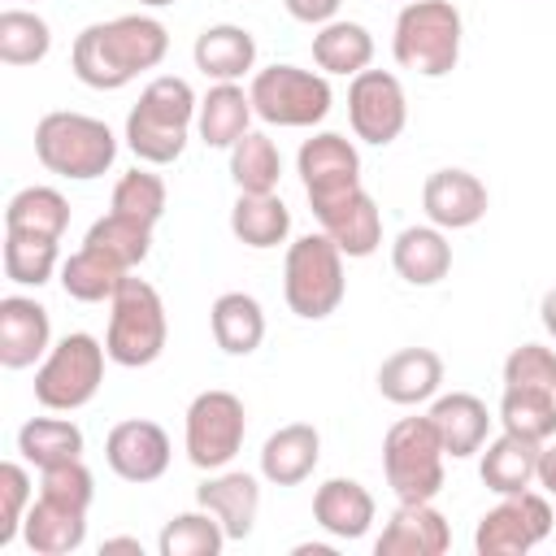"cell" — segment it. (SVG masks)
Segmentation results:
<instances>
[{
  "instance_id": "6da1fadb",
  "label": "cell",
  "mask_w": 556,
  "mask_h": 556,
  "mask_svg": "<svg viewBox=\"0 0 556 556\" xmlns=\"http://www.w3.org/2000/svg\"><path fill=\"white\" fill-rule=\"evenodd\" d=\"M169 52V30L148 13H122L113 22H91L70 48V70L91 91H122L143 70H156Z\"/></svg>"
},
{
  "instance_id": "7a4b0ae2",
  "label": "cell",
  "mask_w": 556,
  "mask_h": 556,
  "mask_svg": "<svg viewBox=\"0 0 556 556\" xmlns=\"http://www.w3.org/2000/svg\"><path fill=\"white\" fill-rule=\"evenodd\" d=\"M195 113H200V100L191 83L161 74L139 91V104L126 113V148L148 165H169L182 156Z\"/></svg>"
},
{
  "instance_id": "3957f363",
  "label": "cell",
  "mask_w": 556,
  "mask_h": 556,
  "mask_svg": "<svg viewBox=\"0 0 556 556\" xmlns=\"http://www.w3.org/2000/svg\"><path fill=\"white\" fill-rule=\"evenodd\" d=\"M460 9L452 0H408L395 17L391 52L400 70L421 78H443L460 61Z\"/></svg>"
},
{
  "instance_id": "277c9868",
  "label": "cell",
  "mask_w": 556,
  "mask_h": 556,
  "mask_svg": "<svg viewBox=\"0 0 556 556\" xmlns=\"http://www.w3.org/2000/svg\"><path fill=\"white\" fill-rule=\"evenodd\" d=\"M35 156L48 174L87 182V178H100L104 169H113L117 139L100 117L56 109V113H43L35 126Z\"/></svg>"
},
{
  "instance_id": "5b68a950",
  "label": "cell",
  "mask_w": 556,
  "mask_h": 556,
  "mask_svg": "<svg viewBox=\"0 0 556 556\" xmlns=\"http://www.w3.org/2000/svg\"><path fill=\"white\" fill-rule=\"evenodd\" d=\"M165 339H169V321L161 291L130 274L109 300V330H104L109 361L126 369H143L165 352Z\"/></svg>"
},
{
  "instance_id": "8992f818",
  "label": "cell",
  "mask_w": 556,
  "mask_h": 556,
  "mask_svg": "<svg viewBox=\"0 0 556 556\" xmlns=\"http://www.w3.org/2000/svg\"><path fill=\"white\" fill-rule=\"evenodd\" d=\"M348 278H343V252L339 243L321 230V235H304L287 248V265H282V295L287 308L304 321H321L343 304Z\"/></svg>"
},
{
  "instance_id": "52a82bcc",
  "label": "cell",
  "mask_w": 556,
  "mask_h": 556,
  "mask_svg": "<svg viewBox=\"0 0 556 556\" xmlns=\"http://www.w3.org/2000/svg\"><path fill=\"white\" fill-rule=\"evenodd\" d=\"M104 343L87 330L65 334L61 343L48 348V356L35 369V400L52 413H74L96 400L104 382Z\"/></svg>"
},
{
  "instance_id": "ba28073f",
  "label": "cell",
  "mask_w": 556,
  "mask_h": 556,
  "mask_svg": "<svg viewBox=\"0 0 556 556\" xmlns=\"http://www.w3.org/2000/svg\"><path fill=\"white\" fill-rule=\"evenodd\" d=\"M443 443L430 417H400L382 439V473L395 500L421 504L443 491Z\"/></svg>"
},
{
  "instance_id": "9c48e42d",
  "label": "cell",
  "mask_w": 556,
  "mask_h": 556,
  "mask_svg": "<svg viewBox=\"0 0 556 556\" xmlns=\"http://www.w3.org/2000/svg\"><path fill=\"white\" fill-rule=\"evenodd\" d=\"M248 96H252V109H256L261 122L291 126V130L326 122L330 100H334L326 74L300 70V65H265V70H256Z\"/></svg>"
},
{
  "instance_id": "30bf717a",
  "label": "cell",
  "mask_w": 556,
  "mask_h": 556,
  "mask_svg": "<svg viewBox=\"0 0 556 556\" xmlns=\"http://www.w3.org/2000/svg\"><path fill=\"white\" fill-rule=\"evenodd\" d=\"M243 434H248V413H243V400L235 391H200L191 404H187V430H182V443H187V460L204 473L213 469H226L239 447H243Z\"/></svg>"
},
{
  "instance_id": "8fae6325",
  "label": "cell",
  "mask_w": 556,
  "mask_h": 556,
  "mask_svg": "<svg viewBox=\"0 0 556 556\" xmlns=\"http://www.w3.org/2000/svg\"><path fill=\"white\" fill-rule=\"evenodd\" d=\"M552 534V504L539 491L500 495L495 508L478 517L473 552L478 556H526Z\"/></svg>"
},
{
  "instance_id": "7c38bea8",
  "label": "cell",
  "mask_w": 556,
  "mask_h": 556,
  "mask_svg": "<svg viewBox=\"0 0 556 556\" xmlns=\"http://www.w3.org/2000/svg\"><path fill=\"white\" fill-rule=\"evenodd\" d=\"M348 122H352V135L374 148L395 143L400 130L408 126V100L400 78L387 70H361L348 83Z\"/></svg>"
},
{
  "instance_id": "4fadbf2b",
  "label": "cell",
  "mask_w": 556,
  "mask_h": 556,
  "mask_svg": "<svg viewBox=\"0 0 556 556\" xmlns=\"http://www.w3.org/2000/svg\"><path fill=\"white\" fill-rule=\"evenodd\" d=\"M295 169H300V182L313 208L361 187V152L352 148V139L334 130H317L313 139H304L295 152Z\"/></svg>"
},
{
  "instance_id": "5bb4252c",
  "label": "cell",
  "mask_w": 556,
  "mask_h": 556,
  "mask_svg": "<svg viewBox=\"0 0 556 556\" xmlns=\"http://www.w3.org/2000/svg\"><path fill=\"white\" fill-rule=\"evenodd\" d=\"M104 460L122 482H156L169 469V434L148 417L117 421L104 439Z\"/></svg>"
},
{
  "instance_id": "9a60e30c",
  "label": "cell",
  "mask_w": 556,
  "mask_h": 556,
  "mask_svg": "<svg viewBox=\"0 0 556 556\" xmlns=\"http://www.w3.org/2000/svg\"><path fill=\"white\" fill-rule=\"evenodd\" d=\"M486 182L469 169H434L421 182V208L439 230H469L486 217Z\"/></svg>"
},
{
  "instance_id": "2e32d148",
  "label": "cell",
  "mask_w": 556,
  "mask_h": 556,
  "mask_svg": "<svg viewBox=\"0 0 556 556\" xmlns=\"http://www.w3.org/2000/svg\"><path fill=\"white\" fill-rule=\"evenodd\" d=\"M313 217L321 222V230L339 243L343 256L361 261V256H374L378 243H382V213L374 204V195L365 187H352L348 195L313 208Z\"/></svg>"
},
{
  "instance_id": "e0dca14e",
  "label": "cell",
  "mask_w": 556,
  "mask_h": 556,
  "mask_svg": "<svg viewBox=\"0 0 556 556\" xmlns=\"http://www.w3.org/2000/svg\"><path fill=\"white\" fill-rule=\"evenodd\" d=\"M52 348V321L48 308L30 295H4L0 300V365L4 369H30Z\"/></svg>"
},
{
  "instance_id": "ac0fdd59",
  "label": "cell",
  "mask_w": 556,
  "mask_h": 556,
  "mask_svg": "<svg viewBox=\"0 0 556 556\" xmlns=\"http://www.w3.org/2000/svg\"><path fill=\"white\" fill-rule=\"evenodd\" d=\"M452 547V530H447V517L421 500V504H408L400 500V508L391 513V521L382 526L374 552L378 556H443Z\"/></svg>"
},
{
  "instance_id": "d6986e66",
  "label": "cell",
  "mask_w": 556,
  "mask_h": 556,
  "mask_svg": "<svg viewBox=\"0 0 556 556\" xmlns=\"http://www.w3.org/2000/svg\"><path fill=\"white\" fill-rule=\"evenodd\" d=\"M195 504L222 521L226 539H248L261 513V482L243 469H213L195 486Z\"/></svg>"
},
{
  "instance_id": "ffe728a7",
  "label": "cell",
  "mask_w": 556,
  "mask_h": 556,
  "mask_svg": "<svg viewBox=\"0 0 556 556\" xmlns=\"http://www.w3.org/2000/svg\"><path fill=\"white\" fill-rule=\"evenodd\" d=\"M22 539H26V547L35 556H70L87 539V508L65 504V500H52V495L39 491L30 500V508H26Z\"/></svg>"
},
{
  "instance_id": "44dd1931",
  "label": "cell",
  "mask_w": 556,
  "mask_h": 556,
  "mask_svg": "<svg viewBox=\"0 0 556 556\" xmlns=\"http://www.w3.org/2000/svg\"><path fill=\"white\" fill-rule=\"evenodd\" d=\"M430 426L439 430V443L452 460H465L473 452L486 447V430H491V413L478 395L469 391H452V395H439L430 404Z\"/></svg>"
},
{
  "instance_id": "7402d4cb",
  "label": "cell",
  "mask_w": 556,
  "mask_h": 556,
  "mask_svg": "<svg viewBox=\"0 0 556 556\" xmlns=\"http://www.w3.org/2000/svg\"><path fill=\"white\" fill-rule=\"evenodd\" d=\"M321 460V434L308 421L278 426L261 447V478L274 486H300Z\"/></svg>"
},
{
  "instance_id": "603a6c76",
  "label": "cell",
  "mask_w": 556,
  "mask_h": 556,
  "mask_svg": "<svg viewBox=\"0 0 556 556\" xmlns=\"http://www.w3.org/2000/svg\"><path fill=\"white\" fill-rule=\"evenodd\" d=\"M374 495L356 478H326L313 491V521L334 539H365L374 526Z\"/></svg>"
},
{
  "instance_id": "cb8c5ba5",
  "label": "cell",
  "mask_w": 556,
  "mask_h": 556,
  "mask_svg": "<svg viewBox=\"0 0 556 556\" xmlns=\"http://www.w3.org/2000/svg\"><path fill=\"white\" fill-rule=\"evenodd\" d=\"M443 382V356L430 348H400L378 365V391L391 404H426Z\"/></svg>"
},
{
  "instance_id": "d4e9b609",
  "label": "cell",
  "mask_w": 556,
  "mask_h": 556,
  "mask_svg": "<svg viewBox=\"0 0 556 556\" xmlns=\"http://www.w3.org/2000/svg\"><path fill=\"white\" fill-rule=\"evenodd\" d=\"M391 265L408 287H434L452 269V243L434 222L430 226H404L391 243Z\"/></svg>"
},
{
  "instance_id": "484cf974",
  "label": "cell",
  "mask_w": 556,
  "mask_h": 556,
  "mask_svg": "<svg viewBox=\"0 0 556 556\" xmlns=\"http://www.w3.org/2000/svg\"><path fill=\"white\" fill-rule=\"evenodd\" d=\"M195 70L213 83H239L252 65H256V39L243 30V26H230V22H217V26H204L195 35Z\"/></svg>"
},
{
  "instance_id": "4316f807",
  "label": "cell",
  "mask_w": 556,
  "mask_h": 556,
  "mask_svg": "<svg viewBox=\"0 0 556 556\" xmlns=\"http://www.w3.org/2000/svg\"><path fill=\"white\" fill-rule=\"evenodd\" d=\"M539 452H543V443L521 439L513 430H504L500 439H491L486 452H482V465H478L486 491H495V495L530 491L539 482Z\"/></svg>"
},
{
  "instance_id": "83f0119b",
  "label": "cell",
  "mask_w": 556,
  "mask_h": 556,
  "mask_svg": "<svg viewBox=\"0 0 556 556\" xmlns=\"http://www.w3.org/2000/svg\"><path fill=\"white\" fill-rule=\"evenodd\" d=\"M252 96L239 83H213L195 113V135L208 148H235L252 130Z\"/></svg>"
},
{
  "instance_id": "f1b7e54d",
  "label": "cell",
  "mask_w": 556,
  "mask_h": 556,
  "mask_svg": "<svg viewBox=\"0 0 556 556\" xmlns=\"http://www.w3.org/2000/svg\"><path fill=\"white\" fill-rule=\"evenodd\" d=\"M208 326H213V343L226 356H252L265 339V308L248 291H226L213 300Z\"/></svg>"
},
{
  "instance_id": "f546056e",
  "label": "cell",
  "mask_w": 556,
  "mask_h": 556,
  "mask_svg": "<svg viewBox=\"0 0 556 556\" xmlns=\"http://www.w3.org/2000/svg\"><path fill=\"white\" fill-rule=\"evenodd\" d=\"M230 230L248 248H278L291 235V208L278 200V191H239L230 208Z\"/></svg>"
},
{
  "instance_id": "4dcf8cb0",
  "label": "cell",
  "mask_w": 556,
  "mask_h": 556,
  "mask_svg": "<svg viewBox=\"0 0 556 556\" xmlns=\"http://www.w3.org/2000/svg\"><path fill=\"white\" fill-rule=\"evenodd\" d=\"M313 61L321 74H343V78H356L361 70H369L374 61V35L361 26V22H326L317 35H313Z\"/></svg>"
},
{
  "instance_id": "1f68e13d",
  "label": "cell",
  "mask_w": 556,
  "mask_h": 556,
  "mask_svg": "<svg viewBox=\"0 0 556 556\" xmlns=\"http://www.w3.org/2000/svg\"><path fill=\"white\" fill-rule=\"evenodd\" d=\"M126 278H130V269H122L117 261H109L104 252H96L87 243L61 261V287L78 304H104V300H113Z\"/></svg>"
},
{
  "instance_id": "d6a6232c",
  "label": "cell",
  "mask_w": 556,
  "mask_h": 556,
  "mask_svg": "<svg viewBox=\"0 0 556 556\" xmlns=\"http://www.w3.org/2000/svg\"><path fill=\"white\" fill-rule=\"evenodd\" d=\"M17 452L35 469H52L65 460H83V430L65 417H30L17 430Z\"/></svg>"
},
{
  "instance_id": "836d02e7",
  "label": "cell",
  "mask_w": 556,
  "mask_h": 556,
  "mask_svg": "<svg viewBox=\"0 0 556 556\" xmlns=\"http://www.w3.org/2000/svg\"><path fill=\"white\" fill-rule=\"evenodd\" d=\"M70 226V200L56 187H22L4 208V230L61 239Z\"/></svg>"
},
{
  "instance_id": "e575fe53",
  "label": "cell",
  "mask_w": 556,
  "mask_h": 556,
  "mask_svg": "<svg viewBox=\"0 0 556 556\" xmlns=\"http://www.w3.org/2000/svg\"><path fill=\"white\" fill-rule=\"evenodd\" d=\"M83 243L96 248V252H104L109 261H117L122 269L135 274L148 261V252H152V226H143V222L122 217V213L109 208L100 222H91V230H87Z\"/></svg>"
},
{
  "instance_id": "d590c367",
  "label": "cell",
  "mask_w": 556,
  "mask_h": 556,
  "mask_svg": "<svg viewBox=\"0 0 556 556\" xmlns=\"http://www.w3.org/2000/svg\"><path fill=\"white\" fill-rule=\"evenodd\" d=\"M500 426L547 443L556 434V391H534V387H504L500 395Z\"/></svg>"
},
{
  "instance_id": "8d00e7d4",
  "label": "cell",
  "mask_w": 556,
  "mask_h": 556,
  "mask_svg": "<svg viewBox=\"0 0 556 556\" xmlns=\"http://www.w3.org/2000/svg\"><path fill=\"white\" fill-rule=\"evenodd\" d=\"M226 530L222 521L195 504V513H178L161 526V539H156V552L161 556H217L226 547Z\"/></svg>"
},
{
  "instance_id": "74e56055",
  "label": "cell",
  "mask_w": 556,
  "mask_h": 556,
  "mask_svg": "<svg viewBox=\"0 0 556 556\" xmlns=\"http://www.w3.org/2000/svg\"><path fill=\"white\" fill-rule=\"evenodd\" d=\"M61 239H43V235H22V230H4V278L17 287H43L56 265Z\"/></svg>"
},
{
  "instance_id": "f35d334b",
  "label": "cell",
  "mask_w": 556,
  "mask_h": 556,
  "mask_svg": "<svg viewBox=\"0 0 556 556\" xmlns=\"http://www.w3.org/2000/svg\"><path fill=\"white\" fill-rule=\"evenodd\" d=\"M230 178L239 191H278L282 178V156L274 148L269 135L248 130L235 148H230Z\"/></svg>"
},
{
  "instance_id": "ab89813d",
  "label": "cell",
  "mask_w": 556,
  "mask_h": 556,
  "mask_svg": "<svg viewBox=\"0 0 556 556\" xmlns=\"http://www.w3.org/2000/svg\"><path fill=\"white\" fill-rule=\"evenodd\" d=\"M52 52V30L30 9L0 13V61L4 65H39Z\"/></svg>"
},
{
  "instance_id": "60d3db41",
  "label": "cell",
  "mask_w": 556,
  "mask_h": 556,
  "mask_svg": "<svg viewBox=\"0 0 556 556\" xmlns=\"http://www.w3.org/2000/svg\"><path fill=\"white\" fill-rule=\"evenodd\" d=\"M109 208L122 213V217H135V222H143V226H156V222L165 217V182H161V174L135 165L130 174L117 178Z\"/></svg>"
},
{
  "instance_id": "b9f144b4",
  "label": "cell",
  "mask_w": 556,
  "mask_h": 556,
  "mask_svg": "<svg viewBox=\"0 0 556 556\" xmlns=\"http://www.w3.org/2000/svg\"><path fill=\"white\" fill-rule=\"evenodd\" d=\"M504 387H534L556 391V352L543 343H521L504 361Z\"/></svg>"
},
{
  "instance_id": "7bdbcfd3",
  "label": "cell",
  "mask_w": 556,
  "mask_h": 556,
  "mask_svg": "<svg viewBox=\"0 0 556 556\" xmlns=\"http://www.w3.org/2000/svg\"><path fill=\"white\" fill-rule=\"evenodd\" d=\"M26 508H30V473L17 460H4L0 465V547H9L22 534Z\"/></svg>"
},
{
  "instance_id": "ee69618b",
  "label": "cell",
  "mask_w": 556,
  "mask_h": 556,
  "mask_svg": "<svg viewBox=\"0 0 556 556\" xmlns=\"http://www.w3.org/2000/svg\"><path fill=\"white\" fill-rule=\"evenodd\" d=\"M39 491L52 495V500L91 508V500H96V478H91V469H87L83 460H65V465L39 469Z\"/></svg>"
},
{
  "instance_id": "f6af8a7d",
  "label": "cell",
  "mask_w": 556,
  "mask_h": 556,
  "mask_svg": "<svg viewBox=\"0 0 556 556\" xmlns=\"http://www.w3.org/2000/svg\"><path fill=\"white\" fill-rule=\"evenodd\" d=\"M282 4H287V13H291L295 22H304V26H326V22H334V13H339L343 0H282Z\"/></svg>"
},
{
  "instance_id": "bcb514c9",
  "label": "cell",
  "mask_w": 556,
  "mask_h": 556,
  "mask_svg": "<svg viewBox=\"0 0 556 556\" xmlns=\"http://www.w3.org/2000/svg\"><path fill=\"white\" fill-rule=\"evenodd\" d=\"M539 486H543L547 495H556V443L539 452Z\"/></svg>"
},
{
  "instance_id": "7dc6e473",
  "label": "cell",
  "mask_w": 556,
  "mask_h": 556,
  "mask_svg": "<svg viewBox=\"0 0 556 556\" xmlns=\"http://www.w3.org/2000/svg\"><path fill=\"white\" fill-rule=\"evenodd\" d=\"M539 321H543V330L556 339V287L543 295V304H539Z\"/></svg>"
},
{
  "instance_id": "c3c4849f",
  "label": "cell",
  "mask_w": 556,
  "mask_h": 556,
  "mask_svg": "<svg viewBox=\"0 0 556 556\" xmlns=\"http://www.w3.org/2000/svg\"><path fill=\"white\" fill-rule=\"evenodd\" d=\"M113 552H130V556H143L139 539H104V543H100V556H113Z\"/></svg>"
},
{
  "instance_id": "681fc988",
  "label": "cell",
  "mask_w": 556,
  "mask_h": 556,
  "mask_svg": "<svg viewBox=\"0 0 556 556\" xmlns=\"http://www.w3.org/2000/svg\"><path fill=\"white\" fill-rule=\"evenodd\" d=\"M139 4H148V9H161V4H174V0H139Z\"/></svg>"
},
{
  "instance_id": "f907efd6",
  "label": "cell",
  "mask_w": 556,
  "mask_h": 556,
  "mask_svg": "<svg viewBox=\"0 0 556 556\" xmlns=\"http://www.w3.org/2000/svg\"><path fill=\"white\" fill-rule=\"evenodd\" d=\"M404 4H408V0H404Z\"/></svg>"
}]
</instances>
